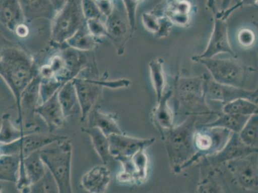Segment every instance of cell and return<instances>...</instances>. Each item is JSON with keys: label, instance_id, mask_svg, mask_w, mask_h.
<instances>
[{"label": "cell", "instance_id": "obj_1", "mask_svg": "<svg viewBox=\"0 0 258 193\" xmlns=\"http://www.w3.org/2000/svg\"><path fill=\"white\" fill-rule=\"evenodd\" d=\"M38 74L32 56L15 47L0 49V77L10 88L15 99L20 124L21 96L30 82Z\"/></svg>", "mask_w": 258, "mask_h": 193}, {"label": "cell", "instance_id": "obj_2", "mask_svg": "<svg viewBox=\"0 0 258 193\" xmlns=\"http://www.w3.org/2000/svg\"><path fill=\"white\" fill-rule=\"evenodd\" d=\"M198 117L189 115L180 125L173 126L161 134L169 164L175 173H180L189 167L196 154L194 138Z\"/></svg>", "mask_w": 258, "mask_h": 193}, {"label": "cell", "instance_id": "obj_3", "mask_svg": "<svg viewBox=\"0 0 258 193\" xmlns=\"http://www.w3.org/2000/svg\"><path fill=\"white\" fill-rule=\"evenodd\" d=\"M204 76H177L174 80V108L179 115H219L206 101L204 89Z\"/></svg>", "mask_w": 258, "mask_h": 193}, {"label": "cell", "instance_id": "obj_4", "mask_svg": "<svg viewBox=\"0 0 258 193\" xmlns=\"http://www.w3.org/2000/svg\"><path fill=\"white\" fill-rule=\"evenodd\" d=\"M72 154V144L68 138L50 143L40 150L42 161L55 178L60 193L73 192Z\"/></svg>", "mask_w": 258, "mask_h": 193}, {"label": "cell", "instance_id": "obj_5", "mask_svg": "<svg viewBox=\"0 0 258 193\" xmlns=\"http://www.w3.org/2000/svg\"><path fill=\"white\" fill-rule=\"evenodd\" d=\"M196 62L206 67L215 81L227 85L243 88L252 67L244 64L236 57L230 59H200Z\"/></svg>", "mask_w": 258, "mask_h": 193}, {"label": "cell", "instance_id": "obj_6", "mask_svg": "<svg viewBox=\"0 0 258 193\" xmlns=\"http://www.w3.org/2000/svg\"><path fill=\"white\" fill-rule=\"evenodd\" d=\"M51 21L52 39L58 43H64L86 23L82 0H68Z\"/></svg>", "mask_w": 258, "mask_h": 193}, {"label": "cell", "instance_id": "obj_7", "mask_svg": "<svg viewBox=\"0 0 258 193\" xmlns=\"http://www.w3.org/2000/svg\"><path fill=\"white\" fill-rule=\"evenodd\" d=\"M229 129L219 127L197 126L194 134L196 154L189 162V166L198 163L203 158L212 156L224 148L231 134Z\"/></svg>", "mask_w": 258, "mask_h": 193}, {"label": "cell", "instance_id": "obj_8", "mask_svg": "<svg viewBox=\"0 0 258 193\" xmlns=\"http://www.w3.org/2000/svg\"><path fill=\"white\" fill-rule=\"evenodd\" d=\"M112 9L105 22L107 37L111 40L117 54L121 55L125 51L130 34L132 36L127 14L122 0H112Z\"/></svg>", "mask_w": 258, "mask_h": 193}, {"label": "cell", "instance_id": "obj_9", "mask_svg": "<svg viewBox=\"0 0 258 193\" xmlns=\"http://www.w3.org/2000/svg\"><path fill=\"white\" fill-rule=\"evenodd\" d=\"M208 7L212 10L214 18V26L210 39L209 40L207 48L203 54L192 57V61L196 62L200 59L214 58L216 55L227 53L236 57V54L231 49L228 37V30L226 20L220 17L217 14L215 2L209 0Z\"/></svg>", "mask_w": 258, "mask_h": 193}, {"label": "cell", "instance_id": "obj_10", "mask_svg": "<svg viewBox=\"0 0 258 193\" xmlns=\"http://www.w3.org/2000/svg\"><path fill=\"white\" fill-rule=\"evenodd\" d=\"M224 168L237 185L257 191V152L227 162Z\"/></svg>", "mask_w": 258, "mask_h": 193}, {"label": "cell", "instance_id": "obj_11", "mask_svg": "<svg viewBox=\"0 0 258 193\" xmlns=\"http://www.w3.org/2000/svg\"><path fill=\"white\" fill-rule=\"evenodd\" d=\"M65 138H67V136L53 134H39L34 131L13 142L0 143V151L3 155H16L20 158H25L50 143Z\"/></svg>", "mask_w": 258, "mask_h": 193}, {"label": "cell", "instance_id": "obj_12", "mask_svg": "<svg viewBox=\"0 0 258 193\" xmlns=\"http://www.w3.org/2000/svg\"><path fill=\"white\" fill-rule=\"evenodd\" d=\"M206 101L219 103L222 105L227 104L239 98H245L257 103V89L249 90L244 88L219 83L205 75L204 80Z\"/></svg>", "mask_w": 258, "mask_h": 193}, {"label": "cell", "instance_id": "obj_13", "mask_svg": "<svg viewBox=\"0 0 258 193\" xmlns=\"http://www.w3.org/2000/svg\"><path fill=\"white\" fill-rule=\"evenodd\" d=\"M72 81L76 87L79 105L81 109V121L84 122L88 118L104 88L100 84V80L76 77Z\"/></svg>", "mask_w": 258, "mask_h": 193}, {"label": "cell", "instance_id": "obj_14", "mask_svg": "<svg viewBox=\"0 0 258 193\" xmlns=\"http://www.w3.org/2000/svg\"><path fill=\"white\" fill-rule=\"evenodd\" d=\"M110 154L115 159L118 157H132L142 150H147L153 144L156 138H138L125 134H112L108 136Z\"/></svg>", "mask_w": 258, "mask_h": 193}, {"label": "cell", "instance_id": "obj_15", "mask_svg": "<svg viewBox=\"0 0 258 193\" xmlns=\"http://www.w3.org/2000/svg\"><path fill=\"white\" fill-rule=\"evenodd\" d=\"M41 77L37 74L23 91L21 96V128L23 129V121L25 119L26 128L36 126L35 114L39 105V84Z\"/></svg>", "mask_w": 258, "mask_h": 193}, {"label": "cell", "instance_id": "obj_16", "mask_svg": "<svg viewBox=\"0 0 258 193\" xmlns=\"http://www.w3.org/2000/svg\"><path fill=\"white\" fill-rule=\"evenodd\" d=\"M200 163V181L198 184L199 192H225L224 166H215L205 159H201Z\"/></svg>", "mask_w": 258, "mask_h": 193}, {"label": "cell", "instance_id": "obj_17", "mask_svg": "<svg viewBox=\"0 0 258 193\" xmlns=\"http://www.w3.org/2000/svg\"><path fill=\"white\" fill-rule=\"evenodd\" d=\"M255 152H257V149L245 145L240 140L238 133H232L226 145L220 152L203 159L215 166H223L227 162Z\"/></svg>", "mask_w": 258, "mask_h": 193}, {"label": "cell", "instance_id": "obj_18", "mask_svg": "<svg viewBox=\"0 0 258 193\" xmlns=\"http://www.w3.org/2000/svg\"><path fill=\"white\" fill-rule=\"evenodd\" d=\"M38 114L46 122L50 132L60 128L64 124L65 117L58 99V91L48 100L36 108Z\"/></svg>", "mask_w": 258, "mask_h": 193}, {"label": "cell", "instance_id": "obj_19", "mask_svg": "<svg viewBox=\"0 0 258 193\" xmlns=\"http://www.w3.org/2000/svg\"><path fill=\"white\" fill-rule=\"evenodd\" d=\"M110 182L111 172L105 165L93 167L81 178L82 187L91 193L105 192Z\"/></svg>", "mask_w": 258, "mask_h": 193}, {"label": "cell", "instance_id": "obj_20", "mask_svg": "<svg viewBox=\"0 0 258 193\" xmlns=\"http://www.w3.org/2000/svg\"><path fill=\"white\" fill-rule=\"evenodd\" d=\"M173 94L172 89L165 91L156 107L152 110L151 117L152 122L161 134L172 128L174 115L168 105V101Z\"/></svg>", "mask_w": 258, "mask_h": 193}, {"label": "cell", "instance_id": "obj_21", "mask_svg": "<svg viewBox=\"0 0 258 193\" xmlns=\"http://www.w3.org/2000/svg\"><path fill=\"white\" fill-rule=\"evenodd\" d=\"M25 20L31 22L37 19L52 20L57 11L50 0H19Z\"/></svg>", "mask_w": 258, "mask_h": 193}, {"label": "cell", "instance_id": "obj_22", "mask_svg": "<svg viewBox=\"0 0 258 193\" xmlns=\"http://www.w3.org/2000/svg\"><path fill=\"white\" fill-rule=\"evenodd\" d=\"M25 21L19 0H0V23L15 32L16 28Z\"/></svg>", "mask_w": 258, "mask_h": 193}, {"label": "cell", "instance_id": "obj_23", "mask_svg": "<svg viewBox=\"0 0 258 193\" xmlns=\"http://www.w3.org/2000/svg\"><path fill=\"white\" fill-rule=\"evenodd\" d=\"M75 49L63 51L60 54L63 59V67L60 74L55 77L63 84L76 78L84 65L82 56Z\"/></svg>", "mask_w": 258, "mask_h": 193}, {"label": "cell", "instance_id": "obj_24", "mask_svg": "<svg viewBox=\"0 0 258 193\" xmlns=\"http://www.w3.org/2000/svg\"><path fill=\"white\" fill-rule=\"evenodd\" d=\"M88 118V127H97L107 136L112 134L123 133L118 122L111 115L105 114L97 109H93L89 114Z\"/></svg>", "mask_w": 258, "mask_h": 193}, {"label": "cell", "instance_id": "obj_25", "mask_svg": "<svg viewBox=\"0 0 258 193\" xmlns=\"http://www.w3.org/2000/svg\"><path fill=\"white\" fill-rule=\"evenodd\" d=\"M82 131L90 136L94 149L104 165L109 163L112 157L110 154L109 142L108 136L97 127L82 128Z\"/></svg>", "mask_w": 258, "mask_h": 193}, {"label": "cell", "instance_id": "obj_26", "mask_svg": "<svg viewBox=\"0 0 258 193\" xmlns=\"http://www.w3.org/2000/svg\"><path fill=\"white\" fill-rule=\"evenodd\" d=\"M250 116L247 115L224 114L218 115L215 121L202 124L201 126L207 127H219L229 129L231 132L239 133L247 121Z\"/></svg>", "mask_w": 258, "mask_h": 193}, {"label": "cell", "instance_id": "obj_27", "mask_svg": "<svg viewBox=\"0 0 258 193\" xmlns=\"http://www.w3.org/2000/svg\"><path fill=\"white\" fill-rule=\"evenodd\" d=\"M164 60L159 58L149 62L150 75L158 102L165 92L166 79L163 67Z\"/></svg>", "mask_w": 258, "mask_h": 193}, {"label": "cell", "instance_id": "obj_28", "mask_svg": "<svg viewBox=\"0 0 258 193\" xmlns=\"http://www.w3.org/2000/svg\"><path fill=\"white\" fill-rule=\"evenodd\" d=\"M58 99L65 118L74 114L79 105L76 87L72 81L66 82L58 91Z\"/></svg>", "mask_w": 258, "mask_h": 193}, {"label": "cell", "instance_id": "obj_29", "mask_svg": "<svg viewBox=\"0 0 258 193\" xmlns=\"http://www.w3.org/2000/svg\"><path fill=\"white\" fill-rule=\"evenodd\" d=\"M66 43L72 49L81 52L93 51L97 46L95 37L89 32L86 23L68 39Z\"/></svg>", "mask_w": 258, "mask_h": 193}, {"label": "cell", "instance_id": "obj_30", "mask_svg": "<svg viewBox=\"0 0 258 193\" xmlns=\"http://www.w3.org/2000/svg\"><path fill=\"white\" fill-rule=\"evenodd\" d=\"M22 159L30 182L32 185L34 184L43 177L47 169L40 156V150L36 151Z\"/></svg>", "mask_w": 258, "mask_h": 193}, {"label": "cell", "instance_id": "obj_31", "mask_svg": "<svg viewBox=\"0 0 258 193\" xmlns=\"http://www.w3.org/2000/svg\"><path fill=\"white\" fill-rule=\"evenodd\" d=\"M35 131H25L16 128L11 121V116L9 114H4L2 117L1 127H0V143H9L14 142L27 134L34 132Z\"/></svg>", "mask_w": 258, "mask_h": 193}, {"label": "cell", "instance_id": "obj_32", "mask_svg": "<svg viewBox=\"0 0 258 193\" xmlns=\"http://www.w3.org/2000/svg\"><path fill=\"white\" fill-rule=\"evenodd\" d=\"M20 162L19 156L2 155L0 157V180L16 183Z\"/></svg>", "mask_w": 258, "mask_h": 193}, {"label": "cell", "instance_id": "obj_33", "mask_svg": "<svg viewBox=\"0 0 258 193\" xmlns=\"http://www.w3.org/2000/svg\"><path fill=\"white\" fill-rule=\"evenodd\" d=\"M257 103L245 98H239L223 105L222 112L224 114H234L250 116L257 114Z\"/></svg>", "mask_w": 258, "mask_h": 193}, {"label": "cell", "instance_id": "obj_34", "mask_svg": "<svg viewBox=\"0 0 258 193\" xmlns=\"http://www.w3.org/2000/svg\"><path fill=\"white\" fill-rule=\"evenodd\" d=\"M257 114L250 115L238 133L240 140L248 147L257 149Z\"/></svg>", "mask_w": 258, "mask_h": 193}, {"label": "cell", "instance_id": "obj_35", "mask_svg": "<svg viewBox=\"0 0 258 193\" xmlns=\"http://www.w3.org/2000/svg\"><path fill=\"white\" fill-rule=\"evenodd\" d=\"M29 192L57 193L59 192V190L55 178L51 172L46 169L43 177L30 186Z\"/></svg>", "mask_w": 258, "mask_h": 193}, {"label": "cell", "instance_id": "obj_36", "mask_svg": "<svg viewBox=\"0 0 258 193\" xmlns=\"http://www.w3.org/2000/svg\"><path fill=\"white\" fill-rule=\"evenodd\" d=\"M147 150H142L133 155L132 159L135 164L137 175L135 184L140 185L147 180L149 169V159L146 154Z\"/></svg>", "mask_w": 258, "mask_h": 193}, {"label": "cell", "instance_id": "obj_37", "mask_svg": "<svg viewBox=\"0 0 258 193\" xmlns=\"http://www.w3.org/2000/svg\"><path fill=\"white\" fill-rule=\"evenodd\" d=\"M63 84L55 77L42 78L39 84V105L45 102L57 92Z\"/></svg>", "mask_w": 258, "mask_h": 193}, {"label": "cell", "instance_id": "obj_38", "mask_svg": "<svg viewBox=\"0 0 258 193\" xmlns=\"http://www.w3.org/2000/svg\"><path fill=\"white\" fill-rule=\"evenodd\" d=\"M87 29L95 37H107L105 23L101 19H89L86 20Z\"/></svg>", "mask_w": 258, "mask_h": 193}, {"label": "cell", "instance_id": "obj_39", "mask_svg": "<svg viewBox=\"0 0 258 193\" xmlns=\"http://www.w3.org/2000/svg\"><path fill=\"white\" fill-rule=\"evenodd\" d=\"M82 8H83L84 18L86 20L89 19H101L102 13L98 8L97 3L94 0H82Z\"/></svg>", "mask_w": 258, "mask_h": 193}, {"label": "cell", "instance_id": "obj_40", "mask_svg": "<svg viewBox=\"0 0 258 193\" xmlns=\"http://www.w3.org/2000/svg\"><path fill=\"white\" fill-rule=\"evenodd\" d=\"M142 18L145 29L156 35L160 27L159 17L152 13H145L143 14Z\"/></svg>", "mask_w": 258, "mask_h": 193}, {"label": "cell", "instance_id": "obj_41", "mask_svg": "<svg viewBox=\"0 0 258 193\" xmlns=\"http://www.w3.org/2000/svg\"><path fill=\"white\" fill-rule=\"evenodd\" d=\"M238 43L244 48H250L255 43V35L252 30L249 29H243L238 32Z\"/></svg>", "mask_w": 258, "mask_h": 193}, {"label": "cell", "instance_id": "obj_42", "mask_svg": "<svg viewBox=\"0 0 258 193\" xmlns=\"http://www.w3.org/2000/svg\"><path fill=\"white\" fill-rule=\"evenodd\" d=\"M96 3L105 17L107 18L111 14L112 9V0H97Z\"/></svg>", "mask_w": 258, "mask_h": 193}, {"label": "cell", "instance_id": "obj_43", "mask_svg": "<svg viewBox=\"0 0 258 193\" xmlns=\"http://www.w3.org/2000/svg\"><path fill=\"white\" fill-rule=\"evenodd\" d=\"M16 34L20 37H25L29 34V30L27 26L25 25L24 23H21L16 28L15 30Z\"/></svg>", "mask_w": 258, "mask_h": 193}, {"label": "cell", "instance_id": "obj_44", "mask_svg": "<svg viewBox=\"0 0 258 193\" xmlns=\"http://www.w3.org/2000/svg\"><path fill=\"white\" fill-rule=\"evenodd\" d=\"M67 1L68 0H50L51 4H52L57 13L62 9Z\"/></svg>", "mask_w": 258, "mask_h": 193}, {"label": "cell", "instance_id": "obj_45", "mask_svg": "<svg viewBox=\"0 0 258 193\" xmlns=\"http://www.w3.org/2000/svg\"><path fill=\"white\" fill-rule=\"evenodd\" d=\"M257 3V0H241V3L238 4L240 7L243 6H255Z\"/></svg>", "mask_w": 258, "mask_h": 193}, {"label": "cell", "instance_id": "obj_46", "mask_svg": "<svg viewBox=\"0 0 258 193\" xmlns=\"http://www.w3.org/2000/svg\"><path fill=\"white\" fill-rule=\"evenodd\" d=\"M232 0H222V10H225V9H227L229 6L230 3Z\"/></svg>", "mask_w": 258, "mask_h": 193}, {"label": "cell", "instance_id": "obj_47", "mask_svg": "<svg viewBox=\"0 0 258 193\" xmlns=\"http://www.w3.org/2000/svg\"><path fill=\"white\" fill-rule=\"evenodd\" d=\"M2 187L1 185H0V192H2Z\"/></svg>", "mask_w": 258, "mask_h": 193}]
</instances>
